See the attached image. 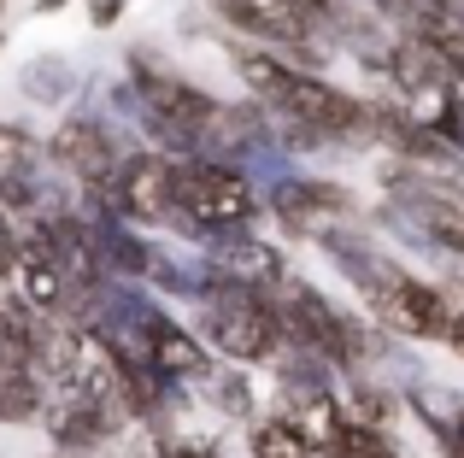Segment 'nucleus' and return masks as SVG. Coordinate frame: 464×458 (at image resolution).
I'll return each instance as SVG.
<instances>
[{
	"instance_id": "obj_1",
	"label": "nucleus",
	"mask_w": 464,
	"mask_h": 458,
	"mask_svg": "<svg viewBox=\"0 0 464 458\" xmlns=\"http://www.w3.org/2000/svg\"><path fill=\"white\" fill-rule=\"evenodd\" d=\"M236 77L295 148H376V100L347 94L324 71H300L271 47H241Z\"/></svg>"
},
{
	"instance_id": "obj_2",
	"label": "nucleus",
	"mask_w": 464,
	"mask_h": 458,
	"mask_svg": "<svg viewBox=\"0 0 464 458\" xmlns=\"http://www.w3.org/2000/svg\"><path fill=\"white\" fill-rule=\"evenodd\" d=\"M194 311H200V341L224 365H283L288 358V318L271 288H241L206 271L194 282Z\"/></svg>"
},
{
	"instance_id": "obj_3",
	"label": "nucleus",
	"mask_w": 464,
	"mask_h": 458,
	"mask_svg": "<svg viewBox=\"0 0 464 458\" xmlns=\"http://www.w3.org/2000/svg\"><path fill=\"white\" fill-rule=\"evenodd\" d=\"M124 71H130V94H136V118L165 148H177V159L212 148L229 100L206 94L194 77H182L177 65H165V53H153V47H141V42L124 53Z\"/></svg>"
},
{
	"instance_id": "obj_4",
	"label": "nucleus",
	"mask_w": 464,
	"mask_h": 458,
	"mask_svg": "<svg viewBox=\"0 0 464 458\" xmlns=\"http://www.w3.org/2000/svg\"><path fill=\"white\" fill-rule=\"evenodd\" d=\"M265 212V195L253 188V177L229 159H206V153H188L177 159V229L182 235H241L253 218Z\"/></svg>"
},
{
	"instance_id": "obj_5",
	"label": "nucleus",
	"mask_w": 464,
	"mask_h": 458,
	"mask_svg": "<svg viewBox=\"0 0 464 458\" xmlns=\"http://www.w3.org/2000/svg\"><path fill=\"white\" fill-rule=\"evenodd\" d=\"M206 12H212L224 30L271 47V53H283L288 65H300V71L324 65L329 30L317 24V12L300 6V0H206Z\"/></svg>"
},
{
	"instance_id": "obj_6",
	"label": "nucleus",
	"mask_w": 464,
	"mask_h": 458,
	"mask_svg": "<svg viewBox=\"0 0 464 458\" xmlns=\"http://www.w3.org/2000/svg\"><path fill=\"white\" fill-rule=\"evenodd\" d=\"M94 212L124 224H148V229H177V159L159 148H130L124 165H118L112 188L89 200Z\"/></svg>"
},
{
	"instance_id": "obj_7",
	"label": "nucleus",
	"mask_w": 464,
	"mask_h": 458,
	"mask_svg": "<svg viewBox=\"0 0 464 458\" xmlns=\"http://www.w3.org/2000/svg\"><path fill=\"white\" fill-rule=\"evenodd\" d=\"M388 188H394V218H400L406 235L435 241L441 253L464 259V183H441V177L394 165V171H388Z\"/></svg>"
},
{
	"instance_id": "obj_8",
	"label": "nucleus",
	"mask_w": 464,
	"mask_h": 458,
	"mask_svg": "<svg viewBox=\"0 0 464 458\" xmlns=\"http://www.w3.org/2000/svg\"><path fill=\"white\" fill-rule=\"evenodd\" d=\"M124 153L130 148H118V136L106 129V118H94V112H65V118H59V129L47 136V165L65 171L89 200L112 188Z\"/></svg>"
},
{
	"instance_id": "obj_9",
	"label": "nucleus",
	"mask_w": 464,
	"mask_h": 458,
	"mask_svg": "<svg viewBox=\"0 0 464 458\" xmlns=\"http://www.w3.org/2000/svg\"><path fill=\"white\" fill-rule=\"evenodd\" d=\"M317 247L329 253V264L341 271V282H347L353 294L371 306V318H376L382 306H394V300L406 294L411 282H418V271H406L394 253L376 247V241H371V235H359V229H335V235H324Z\"/></svg>"
},
{
	"instance_id": "obj_10",
	"label": "nucleus",
	"mask_w": 464,
	"mask_h": 458,
	"mask_svg": "<svg viewBox=\"0 0 464 458\" xmlns=\"http://www.w3.org/2000/svg\"><path fill=\"white\" fill-rule=\"evenodd\" d=\"M265 212H276V224L300 241H324L335 229L353 224V195L341 183H324V177H276L265 188Z\"/></svg>"
},
{
	"instance_id": "obj_11",
	"label": "nucleus",
	"mask_w": 464,
	"mask_h": 458,
	"mask_svg": "<svg viewBox=\"0 0 464 458\" xmlns=\"http://www.w3.org/2000/svg\"><path fill=\"white\" fill-rule=\"evenodd\" d=\"M206 271L224 276V282H241V288H283L288 282V264H283V247H271L265 235H218L206 241Z\"/></svg>"
},
{
	"instance_id": "obj_12",
	"label": "nucleus",
	"mask_w": 464,
	"mask_h": 458,
	"mask_svg": "<svg viewBox=\"0 0 464 458\" xmlns=\"http://www.w3.org/2000/svg\"><path fill=\"white\" fill-rule=\"evenodd\" d=\"M341 406H347V417L353 424H371V429H394V417H400V394L394 388H382V382H371L359 370V377H341Z\"/></svg>"
},
{
	"instance_id": "obj_13",
	"label": "nucleus",
	"mask_w": 464,
	"mask_h": 458,
	"mask_svg": "<svg viewBox=\"0 0 464 458\" xmlns=\"http://www.w3.org/2000/svg\"><path fill=\"white\" fill-rule=\"evenodd\" d=\"M247 458H317L312 441L300 435V424L276 406L271 417H253L247 424Z\"/></svg>"
},
{
	"instance_id": "obj_14",
	"label": "nucleus",
	"mask_w": 464,
	"mask_h": 458,
	"mask_svg": "<svg viewBox=\"0 0 464 458\" xmlns=\"http://www.w3.org/2000/svg\"><path fill=\"white\" fill-rule=\"evenodd\" d=\"M406 400H411V412L423 417V429L435 435V447H441L447 458H464V400H453L447 412H435V400L423 388H411Z\"/></svg>"
},
{
	"instance_id": "obj_15",
	"label": "nucleus",
	"mask_w": 464,
	"mask_h": 458,
	"mask_svg": "<svg viewBox=\"0 0 464 458\" xmlns=\"http://www.w3.org/2000/svg\"><path fill=\"white\" fill-rule=\"evenodd\" d=\"M200 394H206V400H212L224 417L253 424V388H247V377H241V365H212V377L200 382Z\"/></svg>"
},
{
	"instance_id": "obj_16",
	"label": "nucleus",
	"mask_w": 464,
	"mask_h": 458,
	"mask_svg": "<svg viewBox=\"0 0 464 458\" xmlns=\"http://www.w3.org/2000/svg\"><path fill=\"white\" fill-rule=\"evenodd\" d=\"M24 94L30 100H42V106H59L71 94V65L59 53H47V59H35L30 71H24Z\"/></svg>"
},
{
	"instance_id": "obj_17",
	"label": "nucleus",
	"mask_w": 464,
	"mask_h": 458,
	"mask_svg": "<svg viewBox=\"0 0 464 458\" xmlns=\"http://www.w3.org/2000/svg\"><path fill=\"white\" fill-rule=\"evenodd\" d=\"M35 159H47V148L24 124H6V118H0V177L24 171V165H35Z\"/></svg>"
},
{
	"instance_id": "obj_18",
	"label": "nucleus",
	"mask_w": 464,
	"mask_h": 458,
	"mask_svg": "<svg viewBox=\"0 0 464 458\" xmlns=\"http://www.w3.org/2000/svg\"><path fill=\"white\" fill-rule=\"evenodd\" d=\"M441 300H447V311H441V347L464 365V282H441Z\"/></svg>"
},
{
	"instance_id": "obj_19",
	"label": "nucleus",
	"mask_w": 464,
	"mask_h": 458,
	"mask_svg": "<svg viewBox=\"0 0 464 458\" xmlns=\"http://www.w3.org/2000/svg\"><path fill=\"white\" fill-rule=\"evenodd\" d=\"M124 6H130V0H89V24H94V30H112V24L124 18Z\"/></svg>"
},
{
	"instance_id": "obj_20",
	"label": "nucleus",
	"mask_w": 464,
	"mask_h": 458,
	"mask_svg": "<svg viewBox=\"0 0 464 458\" xmlns=\"http://www.w3.org/2000/svg\"><path fill=\"white\" fill-rule=\"evenodd\" d=\"M447 82H453V100L464 106V59H459V65H453V71H447Z\"/></svg>"
},
{
	"instance_id": "obj_21",
	"label": "nucleus",
	"mask_w": 464,
	"mask_h": 458,
	"mask_svg": "<svg viewBox=\"0 0 464 458\" xmlns=\"http://www.w3.org/2000/svg\"><path fill=\"white\" fill-rule=\"evenodd\" d=\"M364 458H400V453H394V441H388V447H376V453H364Z\"/></svg>"
},
{
	"instance_id": "obj_22",
	"label": "nucleus",
	"mask_w": 464,
	"mask_h": 458,
	"mask_svg": "<svg viewBox=\"0 0 464 458\" xmlns=\"http://www.w3.org/2000/svg\"><path fill=\"white\" fill-rule=\"evenodd\" d=\"M59 6H65V0H35V12H59Z\"/></svg>"
},
{
	"instance_id": "obj_23",
	"label": "nucleus",
	"mask_w": 464,
	"mask_h": 458,
	"mask_svg": "<svg viewBox=\"0 0 464 458\" xmlns=\"http://www.w3.org/2000/svg\"><path fill=\"white\" fill-rule=\"evenodd\" d=\"M0 12H6V0H0Z\"/></svg>"
},
{
	"instance_id": "obj_24",
	"label": "nucleus",
	"mask_w": 464,
	"mask_h": 458,
	"mask_svg": "<svg viewBox=\"0 0 464 458\" xmlns=\"http://www.w3.org/2000/svg\"><path fill=\"white\" fill-rule=\"evenodd\" d=\"M0 288H6V282H0Z\"/></svg>"
}]
</instances>
